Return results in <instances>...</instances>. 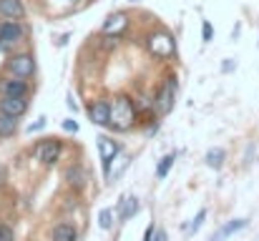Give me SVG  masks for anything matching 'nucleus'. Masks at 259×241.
I'll list each match as a JSON object with an SVG mask.
<instances>
[{"instance_id": "obj_14", "label": "nucleus", "mask_w": 259, "mask_h": 241, "mask_svg": "<svg viewBox=\"0 0 259 241\" xmlns=\"http://www.w3.org/2000/svg\"><path fill=\"white\" fill-rule=\"evenodd\" d=\"M136 211H139V199L136 196H126V199L118 201V219L121 221H128L131 216H136Z\"/></svg>"}, {"instance_id": "obj_13", "label": "nucleus", "mask_w": 259, "mask_h": 241, "mask_svg": "<svg viewBox=\"0 0 259 241\" xmlns=\"http://www.w3.org/2000/svg\"><path fill=\"white\" fill-rule=\"evenodd\" d=\"M3 95H20V98H25L28 95V83H25V78L13 76L10 80H5L3 83Z\"/></svg>"}, {"instance_id": "obj_6", "label": "nucleus", "mask_w": 259, "mask_h": 241, "mask_svg": "<svg viewBox=\"0 0 259 241\" xmlns=\"http://www.w3.org/2000/svg\"><path fill=\"white\" fill-rule=\"evenodd\" d=\"M98 154H101V161H103V171H106V176L111 178V163H113V159L121 154V149L116 146V141L101 136V138H98Z\"/></svg>"}, {"instance_id": "obj_21", "label": "nucleus", "mask_w": 259, "mask_h": 241, "mask_svg": "<svg viewBox=\"0 0 259 241\" xmlns=\"http://www.w3.org/2000/svg\"><path fill=\"white\" fill-rule=\"evenodd\" d=\"M204 221H206V209H199V214L194 216V221H191V226H189L186 231H189V234H196V231H199V226H201Z\"/></svg>"}, {"instance_id": "obj_10", "label": "nucleus", "mask_w": 259, "mask_h": 241, "mask_svg": "<svg viewBox=\"0 0 259 241\" xmlns=\"http://www.w3.org/2000/svg\"><path fill=\"white\" fill-rule=\"evenodd\" d=\"M88 116L96 126H111V101H96L88 108Z\"/></svg>"}, {"instance_id": "obj_22", "label": "nucleus", "mask_w": 259, "mask_h": 241, "mask_svg": "<svg viewBox=\"0 0 259 241\" xmlns=\"http://www.w3.org/2000/svg\"><path fill=\"white\" fill-rule=\"evenodd\" d=\"M211 38H214V28H211V23H209V20H204V23H201V40H204V43H209Z\"/></svg>"}, {"instance_id": "obj_27", "label": "nucleus", "mask_w": 259, "mask_h": 241, "mask_svg": "<svg viewBox=\"0 0 259 241\" xmlns=\"http://www.w3.org/2000/svg\"><path fill=\"white\" fill-rule=\"evenodd\" d=\"M128 3H139V0H128Z\"/></svg>"}, {"instance_id": "obj_3", "label": "nucleus", "mask_w": 259, "mask_h": 241, "mask_svg": "<svg viewBox=\"0 0 259 241\" xmlns=\"http://www.w3.org/2000/svg\"><path fill=\"white\" fill-rule=\"evenodd\" d=\"M23 40V25L15 20H3L0 23V45L3 51H8L10 45H18Z\"/></svg>"}, {"instance_id": "obj_2", "label": "nucleus", "mask_w": 259, "mask_h": 241, "mask_svg": "<svg viewBox=\"0 0 259 241\" xmlns=\"http://www.w3.org/2000/svg\"><path fill=\"white\" fill-rule=\"evenodd\" d=\"M176 90H179V83H176L174 76L164 80V85L159 88V93H156V98H154V108H156V113L166 116V113L171 111L174 101H176Z\"/></svg>"}, {"instance_id": "obj_7", "label": "nucleus", "mask_w": 259, "mask_h": 241, "mask_svg": "<svg viewBox=\"0 0 259 241\" xmlns=\"http://www.w3.org/2000/svg\"><path fill=\"white\" fill-rule=\"evenodd\" d=\"M149 51H151L154 56H159V58L171 56L174 53V38L169 33H154V35L149 38Z\"/></svg>"}, {"instance_id": "obj_26", "label": "nucleus", "mask_w": 259, "mask_h": 241, "mask_svg": "<svg viewBox=\"0 0 259 241\" xmlns=\"http://www.w3.org/2000/svg\"><path fill=\"white\" fill-rule=\"evenodd\" d=\"M154 234H156V229H154V226H149V229H146V236H144V241H151V239H154Z\"/></svg>"}, {"instance_id": "obj_5", "label": "nucleus", "mask_w": 259, "mask_h": 241, "mask_svg": "<svg viewBox=\"0 0 259 241\" xmlns=\"http://www.w3.org/2000/svg\"><path fill=\"white\" fill-rule=\"evenodd\" d=\"M61 151H63V146H61V141H58V138H46L43 143H38L35 156H38V161H43V163L53 166L56 161L61 159Z\"/></svg>"}, {"instance_id": "obj_11", "label": "nucleus", "mask_w": 259, "mask_h": 241, "mask_svg": "<svg viewBox=\"0 0 259 241\" xmlns=\"http://www.w3.org/2000/svg\"><path fill=\"white\" fill-rule=\"evenodd\" d=\"M25 15V5L23 0H0V18L5 20H18Z\"/></svg>"}, {"instance_id": "obj_24", "label": "nucleus", "mask_w": 259, "mask_h": 241, "mask_svg": "<svg viewBox=\"0 0 259 241\" xmlns=\"http://www.w3.org/2000/svg\"><path fill=\"white\" fill-rule=\"evenodd\" d=\"M63 128L71 131V133H76V131H78V123H76L73 118H66V121H63Z\"/></svg>"}, {"instance_id": "obj_25", "label": "nucleus", "mask_w": 259, "mask_h": 241, "mask_svg": "<svg viewBox=\"0 0 259 241\" xmlns=\"http://www.w3.org/2000/svg\"><path fill=\"white\" fill-rule=\"evenodd\" d=\"M166 239H169V236H166V231H156L151 241H166Z\"/></svg>"}, {"instance_id": "obj_4", "label": "nucleus", "mask_w": 259, "mask_h": 241, "mask_svg": "<svg viewBox=\"0 0 259 241\" xmlns=\"http://www.w3.org/2000/svg\"><path fill=\"white\" fill-rule=\"evenodd\" d=\"M8 68H10V73L18 76V78H30V76L35 73V61H33V56H28V53H18V56L10 58Z\"/></svg>"}, {"instance_id": "obj_16", "label": "nucleus", "mask_w": 259, "mask_h": 241, "mask_svg": "<svg viewBox=\"0 0 259 241\" xmlns=\"http://www.w3.org/2000/svg\"><path fill=\"white\" fill-rule=\"evenodd\" d=\"M66 181L73 186V188H86V171H83V166H71V168H66Z\"/></svg>"}, {"instance_id": "obj_19", "label": "nucleus", "mask_w": 259, "mask_h": 241, "mask_svg": "<svg viewBox=\"0 0 259 241\" xmlns=\"http://www.w3.org/2000/svg\"><path fill=\"white\" fill-rule=\"evenodd\" d=\"M171 166H174V154H169V156H164V159L159 161V166H156V178H159V181L166 178L169 171H171Z\"/></svg>"}, {"instance_id": "obj_9", "label": "nucleus", "mask_w": 259, "mask_h": 241, "mask_svg": "<svg viewBox=\"0 0 259 241\" xmlns=\"http://www.w3.org/2000/svg\"><path fill=\"white\" fill-rule=\"evenodd\" d=\"M28 111V101L20 98V95H3L0 101V113H8V116H23Z\"/></svg>"}, {"instance_id": "obj_1", "label": "nucleus", "mask_w": 259, "mask_h": 241, "mask_svg": "<svg viewBox=\"0 0 259 241\" xmlns=\"http://www.w3.org/2000/svg\"><path fill=\"white\" fill-rule=\"evenodd\" d=\"M136 121V108H134V101L128 95H118L116 101H111V126L123 131V128H131Z\"/></svg>"}, {"instance_id": "obj_15", "label": "nucleus", "mask_w": 259, "mask_h": 241, "mask_svg": "<svg viewBox=\"0 0 259 241\" xmlns=\"http://www.w3.org/2000/svg\"><path fill=\"white\" fill-rule=\"evenodd\" d=\"M53 241H78L76 226L68 224V221H61V224L53 229Z\"/></svg>"}, {"instance_id": "obj_18", "label": "nucleus", "mask_w": 259, "mask_h": 241, "mask_svg": "<svg viewBox=\"0 0 259 241\" xmlns=\"http://www.w3.org/2000/svg\"><path fill=\"white\" fill-rule=\"evenodd\" d=\"M224 159H227V151H224V149H211L204 161H206L209 168H222V166H224Z\"/></svg>"}, {"instance_id": "obj_12", "label": "nucleus", "mask_w": 259, "mask_h": 241, "mask_svg": "<svg viewBox=\"0 0 259 241\" xmlns=\"http://www.w3.org/2000/svg\"><path fill=\"white\" fill-rule=\"evenodd\" d=\"M247 224H249L247 219H232V221H227V224H224V226H222V229H219V231H217V234H214V236H211L209 241H224V239H229V236H234L237 231H242Z\"/></svg>"}, {"instance_id": "obj_17", "label": "nucleus", "mask_w": 259, "mask_h": 241, "mask_svg": "<svg viewBox=\"0 0 259 241\" xmlns=\"http://www.w3.org/2000/svg\"><path fill=\"white\" fill-rule=\"evenodd\" d=\"M18 131V116L0 113V138H10Z\"/></svg>"}, {"instance_id": "obj_8", "label": "nucleus", "mask_w": 259, "mask_h": 241, "mask_svg": "<svg viewBox=\"0 0 259 241\" xmlns=\"http://www.w3.org/2000/svg\"><path fill=\"white\" fill-rule=\"evenodd\" d=\"M126 25H128V15H126V13H113V15H108V20L103 23L101 33L108 35V38H116L118 33L126 30Z\"/></svg>"}, {"instance_id": "obj_23", "label": "nucleus", "mask_w": 259, "mask_h": 241, "mask_svg": "<svg viewBox=\"0 0 259 241\" xmlns=\"http://www.w3.org/2000/svg\"><path fill=\"white\" fill-rule=\"evenodd\" d=\"M0 241H15V234L8 224H0Z\"/></svg>"}, {"instance_id": "obj_20", "label": "nucleus", "mask_w": 259, "mask_h": 241, "mask_svg": "<svg viewBox=\"0 0 259 241\" xmlns=\"http://www.w3.org/2000/svg\"><path fill=\"white\" fill-rule=\"evenodd\" d=\"M98 226H101L103 231H108V229L113 226V211H111V209H103V211L98 214Z\"/></svg>"}]
</instances>
